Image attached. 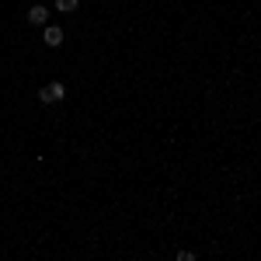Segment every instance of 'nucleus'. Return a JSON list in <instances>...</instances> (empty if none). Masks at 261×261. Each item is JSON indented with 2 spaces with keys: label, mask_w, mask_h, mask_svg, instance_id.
<instances>
[{
  "label": "nucleus",
  "mask_w": 261,
  "mask_h": 261,
  "mask_svg": "<svg viewBox=\"0 0 261 261\" xmlns=\"http://www.w3.org/2000/svg\"><path fill=\"white\" fill-rule=\"evenodd\" d=\"M63 98H66V87H63L60 81H53L49 87H42V91H39L42 105H56V101H63Z\"/></svg>",
  "instance_id": "1"
},
{
  "label": "nucleus",
  "mask_w": 261,
  "mask_h": 261,
  "mask_svg": "<svg viewBox=\"0 0 261 261\" xmlns=\"http://www.w3.org/2000/svg\"><path fill=\"white\" fill-rule=\"evenodd\" d=\"M45 18H49V7H45V4H35V7L28 11V21H32V24H45Z\"/></svg>",
  "instance_id": "2"
},
{
  "label": "nucleus",
  "mask_w": 261,
  "mask_h": 261,
  "mask_svg": "<svg viewBox=\"0 0 261 261\" xmlns=\"http://www.w3.org/2000/svg\"><path fill=\"white\" fill-rule=\"evenodd\" d=\"M45 45H53V49H56V45H63V28L49 24V28H45Z\"/></svg>",
  "instance_id": "3"
},
{
  "label": "nucleus",
  "mask_w": 261,
  "mask_h": 261,
  "mask_svg": "<svg viewBox=\"0 0 261 261\" xmlns=\"http://www.w3.org/2000/svg\"><path fill=\"white\" fill-rule=\"evenodd\" d=\"M81 7V0H56V11H63V14H73Z\"/></svg>",
  "instance_id": "4"
}]
</instances>
